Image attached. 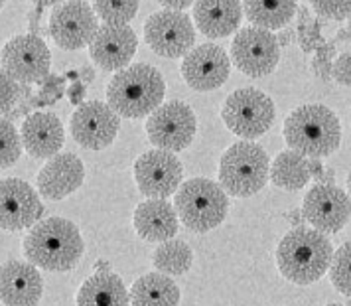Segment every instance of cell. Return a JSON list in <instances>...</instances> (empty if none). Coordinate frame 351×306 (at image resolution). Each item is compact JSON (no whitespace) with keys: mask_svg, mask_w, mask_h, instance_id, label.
<instances>
[{"mask_svg":"<svg viewBox=\"0 0 351 306\" xmlns=\"http://www.w3.org/2000/svg\"><path fill=\"white\" fill-rule=\"evenodd\" d=\"M22 143L32 158H53L65 141L62 121L53 113H32L22 123Z\"/></svg>","mask_w":351,"mask_h":306,"instance_id":"44dd1931","label":"cell"},{"mask_svg":"<svg viewBox=\"0 0 351 306\" xmlns=\"http://www.w3.org/2000/svg\"><path fill=\"white\" fill-rule=\"evenodd\" d=\"M51 54L46 42L36 34L14 36L2 48V69L18 83H42L48 78Z\"/></svg>","mask_w":351,"mask_h":306,"instance_id":"8fae6325","label":"cell"},{"mask_svg":"<svg viewBox=\"0 0 351 306\" xmlns=\"http://www.w3.org/2000/svg\"><path fill=\"white\" fill-rule=\"evenodd\" d=\"M332 80L339 85L351 87V51H343L335 58L332 65Z\"/></svg>","mask_w":351,"mask_h":306,"instance_id":"e575fe53","label":"cell"},{"mask_svg":"<svg viewBox=\"0 0 351 306\" xmlns=\"http://www.w3.org/2000/svg\"><path fill=\"white\" fill-rule=\"evenodd\" d=\"M306 222L322 233H337L351 220L350 193L335 184H316L304 196Z\"/></svg>","mask_w":351,"mask_h":306,"instance_id":"4fadbf2b","label":"cell"},{"mask_svg":"<svg viewBox=\"0 0 351 306\" xmlns=\"http://www.w3.org/2000/svg\"><path fill=\"white\" fill-rule=\"evenodd\" d=\"M144 40L162 58L188 56L195 44V28L182 10H162L144 22Z\"/></svg>","mask_w":351,"mask_h":306,"instance_id":"ba28073f","label":"cell"},{"mask_svg":"<svg viewBox=\"0 0 351 306\" xmlns=\"http://www.w3.org/2000/svg\"><path fill=\"white\" fill-rule=\"evenodd\" d=\"M2 2H4V0H2Z\"/></svg>","mask_w":351,"mask_h":306,"instance_id":"f907efd6","label":"cell"},{"mask_svg":"<svg viewBox=\"0 0 351 306\" xmlns=\"http://www.w3.org/2000/svg\"><path fill=\"white\" fill-rule=\"evenodd\" d=\"M271 180L274 186L287 192H298L312 180L310 158L288 148L276 154L271 166Z\"/></svg>","mask_w":351,"mask_h":306,"instance_id":"484cf974","label":"cell"},{"mask_svg":"<svg viewBox=\"0 0 351 306\" xmlns=\"http://www.w3.org/2000/svg\"><path fill=\"white\" fill-rule=\"evenodd\" d=\"M138 48V38L130 26L105 24L89 44L91 60L103 71H121L134 58Z\"/></svg>","mask_w":351,"mask_h":306,"instance_id":"ac0fdd59","label":"cell"},{"mask_svg":"<svg viewBox=\"0 0 351 306\" xmlns=\"http://www.w3.org/2000/svg\"><path fill=\"white\" fill-rule=\"evenodd\" d=\"M288 222L292 224V226L296 227H302L304 222H306V217H304L302 210H292L288 213Z\"/></svg>","mask_w":351,"mask_h":306,"instance_id":"60d3db41","label":"cell"},{"mask_svg":"<svg viewBox=\"0 0 351 306\" xmlns=\"http://www.w3.org/2000/svg\"><path fill=\"white\" fill-rule=\"evenodd\" d=\"M243 12L253 26L276 30L298 12V0H243Z\"/></svg>","mask_w":351,"mask_h":306,"instance_id":"4316f807","label":"cell"},{"mask_svg":"<svg viewBox=\"0 0 351 306\" xmlns=\"http://www.w3.org/2000/svg\"><path fill=\"white\" fill-rule=\"evenodd\" d=\"M81 83H91L93 78H95V71H93V67H83L81 69Z\"/></svg>","mask_w":351,"mask_h":306,"instance_id":"f6af8a7d","label":"cell"},{"mask_svg":"<svg viewBox=\"0 0 351 306\" xmlns=\"http://www.w3.org/2000/svg\"><path fill=\"white\" fill-rule=\"evenodd\" d=\"M332 65H334V62H322L318 58H314L310 67H312V71L318 75L319 80L330 81L332 80Z\"/></svg>","mask_w":351,"mask_h":306,"instance_id":"d590c367","label":"cell"},{"mask_svg":"<svg viewBox=\"0 0 351 306\" xmlns=\"http://www.w3.org/2000/svg\"><path fill=\"white\" fill-rule=\"evenodd\" d=\"M335 180V172L332 168H326L324 170V174L318 178V184H334Z\"/></svg>","mask_w":351,"mask_h":306,"instance_id":"ee69618b","label":"cell"},{"mask_svg":"<svg viewBox=\"0 0 351 306\" xmlns=\"http://www.w3.org/2000/svg\"><path fill=\"white\" fill-rule=\"evenodd\" d=\"M269 178L271 162L261 145L241 141L223 152L219 162V184L229 196L251 198L267 186Z\"/></svg>","mask_w":351,"mask_h":306,"instance_id":"8992f818","label":"cell"},{"mask_svg":"<svg viewBox=\"0 0 351 306\" xmlns=\"http://www.w3.org/2000/svg\"><path fill=\"white\" fill-rule=\"evenodd\" d=\"M298 44L302 48L304 54H312V51H318L326 44L324 36H322V28L326 24V18H312L308 6H300L298 8Z\"/></svg>","mask_w":351,"mask_h":306,"instance_id":"f1b7e54d","label":"cell"},{"mask_svg":"<svg viewBox=\"0 0 351 306\" xmlns=\"http://www.w3.org/2000/svg\"><path fill=\"white\" fill-rule=\"evenodd\" d=\"M324 164H322V161L319 158H310V174H312V178H316L318 180L322 174H324Z\"/></svg>","mask_w":351,"mask_h":306,"instance_id":"ab89813d","label":"cell"},{"mask_svg":"<svg viewBox=\"0 0 351 306\" xmlns=\"http://www.w3.org/2000/svg\"><path fill=\"white\" fill-rule=\"evenodd\" d=\"M310 4L319 18L335 22L351 18V0H310Z\"/></svg>","mask_w":351,"mask_h":306,"instance_id":"d6a6232c","label":"cell"},{"mask_svg":"<svg viewBox=\"0 0 351 306\" xmlns=\"http://www.w3.org/2000/svg\"><path fill=\"white\" fill-rule=\"evenodd\" d=\"M197 130V119L192 107L182 101H170L160 105L146 121L148 141L156 148L168 152H180L192 145Z\"/></svg>","mask_w":351,"mask_h":306,"instance_id":"9c48e42d","label":"cell"},{"mask_svg":"<svg viewBox=\"0 0 351 306\" xmlns=\"http://www.w3.org/2000/svg\"><path fill=\"white\" fill-rule=\"evenodd\" d=\"M44 294V279L30 261H6L0 271V298L4 306H36Z\"/></svg>","mask_w":351,"mask_h":306,"instance_id":"d6986e66","label":"cell"},{"mask_svg":"<svg viewBox=\"0 0 351 306\" xmlns=\"http://www.w3.org/2000/svg\"><path fill=\"white\" fill-rule=\"evenodd\" d=\"M337 40H332V42H326L322 48H318L316 51V58L322 60V62H332L335 56H337V46H335Z\"/></svg>","mask_w":351,"mask_h":306,"instance_id":"8d00e7d4","label":"cell"},{"mask_svg":"<svg viewBox=\"0 0 351 306\" xmlns=\"http://www.w3.org/2000/svg\"><path fill=\"white\" fill-rule=\"evenodd\" d=\"M166 93V81L154 65L134 64L117 71L107 87V103L125 119L152 115Z\"/></svg>","mask_w":351,"mask_h":306,"instance_id":"277c9868","label":"cell"},{"mask_svg":"<svg viewBox=\"0 0 351 306\" xmlns=\"http://www.w3.org/2000/svg\"><path fill=\"white\" fill-rule=\"evenodd\" d=\"M20 91H22V85H18L16 80H12L4 69H2V117L10 115V111L14 109L16 105L18 97H20Z\"/></svg>","mask_w":351,"mask_h":306,"instance_id":"836d02e7","label":"cell"},{"mask_svg":"<svg viewBox=\"0 0 351 306\" xmlns=\"http://www.w3.org/2000/svg\"><path fill=\"white\" fill-rule=\"evenodd\" d=\"M132 226L144 242L164 243L174 239L180 227V215L166 200H146L136 206Z\"/></svg>","mask_w":351,"mask_h":306,"instance_id":"7402d4cb","label":"cell"},{"mask_svg":"<svg viewBox=\"0 0 351 306\" xmlns=\"http://www.w3.org/2000/svg\"><path fill=\"white\" fill-rule=\"evenodd\" d=\"M330 281L339 294L351 298V242L335 249L334 261L330 265Z\"/></svg>","mask_w":351,"mask_h":306,"instance_id":"4dcf8cb0","label":"cell"},{"mask_svg":"<svg viewBox=\"0 0 351 306\" xmlns=\"http://www.w3.org/2000/svg\"><path fill=\"white\" fill-rule=\"evenodd\" d=\"M231 60L227 51L215 44L193 48L182 62V75L195 91H213L229 80Z\"/></svg>","mask_w":351,"mask_h":306,"instance_id":"e0dca14e","label":"cell"},{"mask_svg":"<svg viewBox=\"0 0 351 306\" xmlns=\"http://www.w3.org/2000/svg\"><path fill=\"white\" fill-rule=\"evenodd\" d=\"M174 208L188 229L208 233L225 222L229 213V198L221 184L209 178H192L176 192Z\"/></svg>","mask_w":351,"mask_h":306,"instance_id":"5b68a950","label":"cell"},{"mask_svg":"<svg viewBox=\"0 0 351 306\" xmlns=\"http://www.w3.org/2000/svg\"><path fill=\"white\" fill-rule=\"evenodd\" d=\"M77 306H130V292L119 274L95 273L81 285Z\"/></svg>","mask_w":351,"mask_h":306,"instance_id":"cb8c5ba5","label":"cell"},{"mask_svg":"<svg viewBox=\"0 0 351 306\" xmlns=\"http://www.w3.org/2000/svg\"><path fill=\"white\" fill-rule=\"evenodd\" d=\"M276 38H278V44H280V46H288L294 38H298V34L294 32L292 28H288V30H285V32L278 34Z\"/></svg>","mask_w":351,"mask_h":306,"instance_id":"b9f144b4","label":"cell"},{"mask_svg":"<svg viewBox=\"0 0 351 306\" xmlns=\"http://www.w3.org/2000/svg\"><path fill=\"white\" fill-rule=\"evenodd\" d=\"M32 2H36V4L42 8V6H56V4H60V2H64V0H32Z\"/></svg>","mask_w":351,"mask_h":306,"instance_id":"7dc6e473","label":"cell"},{"mask_svg":"<svg viewBox=\"0 0 351 306\" xmlns=\"http://www.w3.org/2000/svg\"><path fill=\"white\" fill-rule=\"evenodd\" d=\"M85 83H73L71 87H69V91H67V95H69V99H71V103L73 105H83V95H85Z\"/></svg>","mask_w":351,"mask_h":306,"instance_id":"f35d334b","label":"cell"},{"mask_svg":"<svg viewBox=\"0 0 351 306\" xmlns=\"http://www.w3.org/2000/svg\"><path fill=\"white\" fill-rule=\"evenodd\" d=\"M285 141L308 158H326L341 145V123L326 105H300L285 121Z\"/></svg>","mask_w":351,"mask_h":306,"instance_id":"3957f363","label":"cell"},{"mask_svg":"<svg viewBox=\"0 0 351 306\" xmlns=\"http://www.w3.org/2000/svg\"><path fill=\"white\" fill-rule=\"evenodd\" d=\"M182 292L164 273H148L134 281L130 289L132 306H178Z\"/></svg>","mask_w":351,"mask_h":306,"instance_id":"d4e9b609","label":"cell"},{"mask_svg":"<svg viewBox=\"0 0 351 306\" xmlns=\"http://www.w3.org/2000/svg\"><path fill=\"white\" fill-rule=\"evenodd\" d=\"M95 269H97V273H107V271L111 269V265H109L107 261H97Z\"/></svg>","mask_w":351,"mask_h":306,"instance_id":"bcb514c9","label":"cell"},{"mask_svg":"<svg viewBox=\"0 0 351 306\" xmlns=\"http://www.w3.org/2000/svg\"><path fill=\"white\" fill-rule=\"evenodd\" d=\"M93 8L105 24L127 26L138 12V0H93Z\"/></svg>","mask_w":351,"mask_h":306,"instance_id":"f546056e","label":"cell"},{"mask_svg":"<svg viewBox=\"0 0 351 306\" xmlns=\"http://www.w3.org/2000/svg\"><path fill=\"white\" fill-rule=\"evenodd\" d=\"M99 24L93 8L83 0H67L58 6L49 18V36L62 49L85 48L93 42Z\"/></svg>","mask_w":351,"mask_h":306,"instance_id":"5bb4252c","label":"cell"},{"mask_svg":"<svg viewBox=\"0 0 351 306\" xmlns=\"http://www.w3.org/2000/svg\"><path fill=\"white\" fill-rule=\"evenodd\" d=\"M158 4H162L166 10H186L192 4H195V0H156Z\"/></svg>","mask_w":351,"mask_h":306,"instance_id":"74e56055","label":"cell"},{"mask_svg":"<svg viewBox=\"0 0 351 306\" xmlns=\"http://www.w3.org/2000/svg\"><path fill=\"white\" fill-rule=\"evenodd\" d=\"M276 107L267 93L255 87H243L225 99L221 119L225 127L243 139H258L271 129Z\"/></svg>","mask_w":351,"mask_h":306,"instance_id":"52a82bcc","label":"cell"},{"mask_svg":"<svg viewBox=\"0 0 351 306\" xmlns=\"http://www.w3.org/2000/svg\"><path fill=\"white\" fill-rule=\"evenodd\" d=\"M152 263L164 274H186L193 265L192 247L182 239H168L154 249Z\"/></svg>","mask_w":351,"mask_h":306,"instance_id":"83f0119b","label":"cell"},{"mask_svg":"<svg viewBox=\"0 0 351 306\" xmlns=\"http://www.w3.org/2000/svg\"><path fill=\"white\" fill-rule=\"evenodd\" d=\"M335 40H339V42H348V40H351V18L348 20V26H346V28H339V30H337Z\"/></svg>","mask_w":351,"mask_h":306,"instance_id":"7bdbcfd3","label":"cell"},{"mask_svg":"<svg viewBox=\"0 0 351 306\" xmlns=\"http://www.w3.org/2000/svg\"><path fill=\"white\" fill-rule=\"evenodd\" d=\"M0 141H2V168H10L14 166L22 154V134H18L16 127L12 125L10 119L2 117L0 121Z\"/></svg>","mask_w":351,"mask_h":306,"instance_id":"1f68e13d","label":"cell"},{"mask_svg":"<svg viewBox=\"0 0 351 306\" xmlns=\"http://www.w3.org/2000/svg\"><path fill=\"white\" fill-rule=\"evenodd\" d=\"M83 180H85V166L71 152L56 154L53 158H49L36 178L40 196L49 202H60L69 193L77 192Z\"/></svg>","mask_w":351,"mask_h":306,"instance_id":"ffe728a7","label":"cell"},{"mask_svg":"<svg viewBox=\"0 0 351 306\" xmlns=\"http://www.w3.org/2000/svg\"><path fill=\"white\" fill-rule=\"evenodd\" d=\"M22 251L36 267L51 273H65L80 263L85 243L73 222L65 217H48L30 227Z\"/></svg>","mask_w":351,"mask_h":306,"instance_id":"6da1fadb","label":"cell"},{"mask_svg":"<svg viewBox=\"0 0 351 306\" xmlns=\"http://www.w3.org/2000/svg\"><path fill=\"white\" fill-rule=\"evenodd\" d=\"M334 253L326 233L314 227H294L276 247V265L290 283L306 287L326 274L334 261Z\"/></svg>","mask_w":351,"mask_h":306,"instance_id":"7a4b0ae2","label":"cell"},{"mask_svg":"<svg viewBox=\"0 0 351 306\" xmlns=\"http://www.w3.org/2000/svg\"><path fill=\"white\" fill-rule=\"evenodd\" d=\"M324 306H343V305H324Z\"/></svg>","mask_w":351,"mask_h":306,"instance_id":"681fc988","label":"cell"},{"mask_svg":"<svg viewBox=\"0 0 351 306\" xmlns=\"http://www.w3.org/2000/svg\"><path fill=\"white\" fill-rule=\"evenodd\" d=\"M44 206L32 186L20 178L0 182V227L2 231H22L42 222Z\"/></svg>","mask_w":351,"mask_h":306,"instance_id":"2e32d148","label":"cell"},{"mask_svg":"<svg viewBox=\"0 0 351 306\" xmlns=\"http://www.w3.org/2000/svg\"><path fill=\"white\" fill-rule=\"evenodd\" d=\"M241 0H197L193 4V20L197 30L208 38H225L241 26Z\"/></svg>","mask_w":351,"mask_h":306,"instance_id":"603a6c76","label":"cell"},{"mask_svg":"<svg viewBox=\"0 0 351 306\" xmlns=\"http://www.w3.org/2000/svg\"><path fill=\"white\" fill-rule=\"evenodd\" d=\"M121 115L114 113L109 103L87 101L71 115V137L75 143L89 150H103L112 145L121 127Z\"/></svg>","mask_w":351,"mask_h":306,"instance_id":"9a60e30c","label":"cell"},{"mask_svg":"<svg viewBox=\"0 0 351 306\" xmlns=\"http://www.w3.org/2000/svg\"><path fill=\"white\" fill-rule=\"evenodd\" d=\"M348 190H350V193H351V172L348 174Z\"/></svg>","mask_w":351,"mask_h":306,"instance_id":"c3c4849f","label":"cell"},{"mask_svg":"<svg viewBox=\"0 0 351 306\" xmlns=\"http://www.w3.org/2000/svg\"><path fill=\"white\" fill-rule=\"evenodd\" d=\"M231 60L245 75L265 78L276 69L280 60L278 38L258 26L241 28L231 46Z\"/></svg>","mask_w":351,"mask_h":306,"instance_id":"30bf717a","label":"cell"},{"mask_svg":"<svg viewBox=\"0 0 351 306\" xmlns=\"http://www.w3.org/2000/svg\"><path fill=\"white\" fill-rule=\"evenodd\" d=\"M184 166L180 158L162 148L141 154L134 162V180L148 200H166L182 186Z\"/></svg>","mask_w":351,"mask_h":306,"instance_id":"7c38bea8","label":"cell"}]
</instances>
